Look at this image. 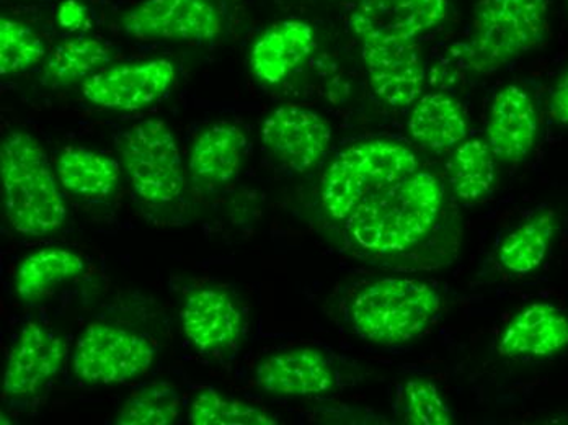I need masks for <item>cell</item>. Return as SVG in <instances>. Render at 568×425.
<instances>
[{"label": "cell", "mask_w": 568, "mask_h": 425, "mask_svg": "<svg viewBox=\"0 0 568 425\" xmlns=\"http://www.w3.org/2000/svg\"><path fill=\"white\" fill-rule=\"evenodd\" d=\"M442 206V183L429 172L415 171L366 199L346 217V230L365 251L397 254L432 233Z\"/></svg>", "instance_id": "cell-1"}, {"label": "cell", "mask_w": 568, "mask_h": 425, "mask_svg": "<svg viewBox=\"0 0 568 425\" xmlns=\"http://www.w3.org/2000/svg\"><path fill=\"white\" fill-rule=\"evenodd\" d=\"M0 181L6 216L17 233L41 237L64 223L65 202L47 152L27 131H12L0 144Z\"/></svg>", "instance_id": "cell-2"}, {"label": "cell", "mask_w": 568, "mask_h": 425, "mask_svg": "<svg viewBox=\"0 0 568 425\" xmlns=\"http://www.w3.org/2000/svg\"><path fill=\"white\" fill-rule=\"evenodd\" d=\"M547 17V0H477L473 31L453 47V57L477 74H491L542 43Z\"/></svg>", "instance_id": "cell-3"}, {"label": "cell", "mask_w": 568, "mask_h": 425, "mask_svg": "<svg viewBox=\"0 0 568 425\" xmlns=\"http://www.w3.org/2000/svg\"><path fill=\"white\" fill-rule=\"evenodd\" d=\"M442 307V296L428 283L381 279L353 298L349 320L359 337L377 345L407 344L428 330Z\"/></svg>", "instance_id": "cell-4"}, {"label": "cell", "mask_w": 568, "mask_h": 425, "mask_svg": "<svg viewBox=\"0 0 568 425\" xmlns=\"http://www.w3.org/2000/svg\"><path fill=\"white\" fill-rule=\"evenodd\" d=\"M418 169L410 148L369 140L343 150L322 179V206L334 220H346L366 199Z\"/></svg>", "instance_id": "cell-5"}, {"label": "cell", "mask_w": 568, "mask_h": 425, "mask_svg": "<svg viewBox=\"0 0 568 425\" xmlns=\"http://www.w3.org/2000/svg\"><path fill=\"white\" fill-rule=\"evenodd\" d=\"M121 161L134 193L151 205L175 202L185 189L182 154L162 120L133 124L120 141Z\"/></svg>", "instance_id": "cell-6"}, {"label": "cell", "mask_w": 568, "mask_h": 425, "mask_svg": "<svg viewBox=\"0 0 568 425\" xmlns=\"http://www.w3.org/2000/svg\"><path fill=\"white\" fill-rule=\"evenodd\" d=\"M154 347L142 335L95 323L78 338L74 372L90 385H118L151 368Z\"/></svg>", "instance_id": "cell-7"}, {"label": "cell", "mask_w": 568, "mask_h": 425, "mask_svg": "<svg viewBox=\"0 0 568 425\" xmlns=\"http://www.w3.org/2000/svg\"><path fill=\"white\" fill-rule=\"evenodd\" d=\"M362 57L374 93L387 105H412L424 92L425 68L417 41L393 34H359Z\"/></svg>", "instance_id": "cell-8"}, {"label": "cell", "mask_w": 568, "mask_h": 425, "mask_svg": "<svg viewBox=\"0 0 568 425\" xmlns=\"http://www.w3.org/2000/svg\"><path fill=\"white\" fill-rule=\"evenodd\" d=\"M121 27L140 41H211L223 31V20L210 0H141Z\"/></svg>", "instance_id": "cell-9"}, {"label": "cell", "mask_w": 568, "mask_h": 425, "mask_svg": "<svg viewBox=\"0 0 568 425\" xmlns=\"http://www.w3.org/2000/svg\"><path fill=\"white\" fill-rule=\"evenodd\" d=\"M175 81L173 62L159 58L102 69L85 79L82 93L100 109L138 112L159 102L171 91Z\"/></svg>", "instance_id": "cell-10"}, {"label": "cell", "mask_w": 568, "mask_h": 425, "mask_svg": "<svg viewBox=\"0 0 568 425\" xmlns=\"http://www.w3.org/2000/svg\"><path fill=\"white\" fill-rule=\"evenodd\" d=\"M262 141L283 168L306 172L327 154L332 128L314 110L287 103L266 117L262 124Z\"/></svg>", "instance_id": "cell-11"}, {"label": "cell", "mask_w": 568, "mask_h": 425, "mask_svg": "<svg viewBox=\"0 0 568 425\" xmlns=\"http://www.w3.org/2000/svg\"><path fill=\"white\" fill-rule=\"evenodd\" d=\"M65 342L41 324L27 323L13 345L3 373L6 396L30 397L40 392L64 364Z\"/></svg>", "instance_id": "cell-12"}, {"label": "cell", "mask_w": 568, "mask_h": 425, "mask_svg": "<svg viewBox=\"0 0 568 425\" xmlns=\"http://www.w3.org/2000/svg\"><path fill=\"white\" fill-rule=\"evenodd\" d=\"M183 333L200 352L235 347L244 330V316L229 293L200 289L190 293L180 311Z\"/></svg>", "instance_id": "cell-13"}, {"label": "cell", "mask_w": 568, "mask_h": 425, "mask_svg": "<svg viewBox=\"0 0 568 425\" xmlns=\"http://www.w3.org/2000/svg\"><path fill=\"white\" fill-rule=\"evenodd\" d=\"M538 112L529 93L510 84L495 95L487 123V143L495 158L521 162L538 138Z\"/></svg>", "instance_id": "cell-14"}, {"label": "cell", "mask_w": 568, "mask_h": 425, "mask_svg": "<svg viewBox=\"0 0 568 425\" xmlns=\"http://www.w3.org/2000/svg\"><path fill=\"white\" fill-rule=\"evenodd\" d=\"M448 0H363L349 19L356 37L369 31L417 41L442 26Z\"/></svg>", "instance_id": "cell-15"}, {"label": "cell", "mask_w": 568, "mask_h": 425, "mask_svg": "<svg viewBox=\"0 0 568 425\" xmlns=\"http://www.w3.org/2000/svg\"><path fill=\"white\" fill-rule=\"evenodd\" d=\"M256 385L275 396L325 395L334 388L335 372L321 352L294 348L263 361L256 368Z\"/></svg>", "instance_id": "cell-16"}, {"label": "cell", "mask_w": 568, "mask_h": 425, "mask_svg": "<svg viewBox=\"0 0 568 425\" xmlns=\"http://www.w3.org/2000/svg\"><path fill=\"white\" fill-rule=\"evenodd\" d=\"M568 347V316L550 303H532L505 327L498 352L505 357L544 358Z\"/></svg>", "instance_id": "cell-17"}, {"label": "cell", "mask_w": 568, "mask_h": 425, "mask_svg": "<svg viewBox=\"0 0 568 425\" xmlns=\"http://www.w3.org/2000/svg\"><path fill=\"white\" fill-rule=\"evenodd\" d=\"M314 50L315 33L311 23L283 20L255 41L251 53L252 72L263 84H280L310 60Z\"/></svg>", "instance_id": "cell-18"}, {"label": "cell", "mask_w": 568, "mask_h": 425, "mask_svg": "<svg viewBox=\"0 0 568 425\" xmlns=\"http://www.w3.org/2000/svg\"><path fill=\"white\" fill-rule=\"evenodd\" d=\"M466 113L446 93H428L418 99L408 119V133L418 146L432 151L452 150L467 136Z\"/></svg>", "instance_id": "cell-19"}, {"label": "cell", "mask_w": 568, "mask_h": 425, "mask_svg": "<svg viewBox=\"0 0 568 425\" xmlns=\"http://www.w3.org/2000/svg\"><path fill=\"white\" fill-rule=\"evenodd\" d=\"M247 138L241 128L216 123L204 130L190 152V171L204 182L232 181L241 171Z\"/></svg>", "instance_id": "cell-20"}, {"label": "cell", "mask_w": 568, "mask_h": 425, "mask_svg": "<svg viewBox=\"0 0 568 425\" xmlns=\"http://www.w3.org/2000/svg\"><path fill=\"white\" fill-rule=\"evenodd\" d=\"M57 171L61 185L84 200L105 199L116 189L121 175L120 164L114 159L78 146L61 152Z\"/></svg>", "instance_id": "cell-21"}, {"label": "cell", "mask_w": 568, "mask_h": 425, "mask_svg": "<svg viewBox=\"0 0 568 425\" xmlns=\"http://www.w3.org/2000/svg\"><path fill=\"white\" fill-rule=\"evenodd\" d=\"M84 271V261L75 252L61 247L41 249L20 264L16 275L17 295L27 303L47 298L54 286Z\"/></svg>", "instance_id": "cell-22"}, {"label": "cell", "mask_w": 568, "mask_h": 425, "mask_svg": "<svg viewBox=\"0 0 568 425\" xmlns=\"http://www.w3.org/2000/svg\"><path fill=\"white\" fill-rule=\"evenodd\" d=\"M557 231L556 213L544 210L505 237L498 247V261L515 275L531 274L542 264Z\"/></svg>", "instance_id": "cell-23"}, {"label": "cell", "mask_w": 568, "mask_h": 425, "mask_svg": "<svg viewBox=\"0 0 568 425\" xmlns=\"http://www.w3.org/2000/svg\"><path fill=\"white\" fill-rule=\"evenodd\" d=\"M487 141H463L448 165L449 183L457 199L476 203L485 199L497 182V162Z\"/></svg>", "instance_id": "cell-24"}, {"label": "cell", "mask_w": 568, "mask_h": 425, "mask_svg": "<svg viewBox=\"0 0 568 425\" xmlns=\"http://www.w3.org/2000/svg\"><path fill=\"white\" fill-rule=\"evenodd\" d=\"M112 61L109 48L95 38H72L54 48L44 65V82L71 85L92 78Z\"/></svg>", "instance_id": "cell-25"}, {"label": "cell", "mask_w": 568, "mask_h": 425, "mask_svg": "<svg viewBox=\"0 0 568 425\" xmlns=\"http://www.w3.org/2000/svg\"><path fill=\"white\" fill-rule=\"evenodd\" d=\"M182 409L180 393L168 383H151L131 393L118 413V425H172Z\"/></svg>", "instance_id": "cell-26"}, {"label": "cell", "mask_w": 568, "mask_h": 425, "mask_svg": "<svg viewBox=\"0 0 568 425\" xmlns=\"http://www.w3.org/2000/svg\"><path fill=\"white\" fill-rule=\"evenodd\" d=\"M193 425H276L278 421L252 404L221 395L214 388L201 389L189 414Z\"/></svg>", "instance_id": "cell-27"}, {"label": "cell", "mask_w": 568, "mask_h": 425, "mask_svg": "<svg viewBox=\"0 0 568 425\" xmlns=\"http://www.w3.org/2000/svg\"><path fill=\"white\" fill-rule=\"evenodd\" d=\"M44 54L43 41L30 27L7 17L0 19V74L29 71Z\"/></svg>", "instance_id": "cell-28"}, {"label": "cell", "mask_w": 568, "mask_h": 425, "mask_svg": "<svg viewBox=\"0 0 568 425\" xmlns=\"http://www.w3.org/2000/svg\"><path fill=\"white\" fill-rule=\"evenodd\" d=\"M402 414L414 425H452L453 414L435 383L408 380L402 388Z\"/></svg>", "instance_id": "cell-29"}, {"label": "cell", "mask_w": 568, "mask_h": 425, "mask_svg": "<svg viewBox=\"0 0 568 425\" xmlns=\"http://www.w3.org/2000/svg\"><path fill=\"white\" fill-rule=\"evenodd\" d=\"M57 20L62 30H84L90 23L89 10L81 0H62L57 10Z\"/></svg>", "instance_id": "cell-30"}, {"label": "cell", "mask_w": 568, "mask_h": 425, "mask_svg": "<svg viewBox=\"0 0 568 425\" xmlns=\"http://www.w3.org/2000/svg\"><path fill=\"white\" fill-rule=\"evenodd\" d=\"M550 115L557 123L568 127V69L554 85L549 100Z\"/></svg>", "instance_id": "cell-31"}]
</instances>
